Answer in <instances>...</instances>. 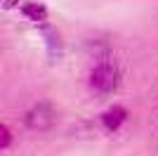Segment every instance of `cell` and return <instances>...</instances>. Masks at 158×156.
<instances>
[{
    "label": "cell",
    "mask_w": 158,
    "mask_h": 156,
    "mask_svg": "<svg viewBox=\"0 0 158 156\" xmlns=\"http://www.w3.org/2000/svg\"><path fill=\"white\" fill-rule=\"evenodd\" d=\"M40 36H43V40H45V50H47V57L52 59V62H57V59H61V54H64V40H61V33L57 26L52 24H45L38 28Z\"/></svg>",
    "instance_id": "5"
},
{
    "label": "cell",
    "mask_w": 158,
    "mask_h": 156,
    "mask_svg": "<svg viewBox=\"0 0 158 156\" xmlns=\"http://www.w3.org/2000/svg\"><path fill=\"white\" fill-rule=\"evenodd\" d=\"M19 14H21V19L28 21V24L33 26H45L50 24V10H47V5L43 2V0H24L19 5Z\"/></svg>",
    "instance_id": "4"
},
{
    "label": "cell",
    "mask_w": 158,
    "mask_h": 156,
    "mask_svg": "<svg viewBox=\"0 0 158 156\" xmlns=\"http://www.w3.org/2000/svg\"><path fill=\"white\" fill-rule=\"evenodd\" d=\"M54 123H57V109L47 99L31 104L24 114V125L31 132H47V130L54 128Z\"/></svg>",
    "instance_id": "2"
},
{
    "label": "cell",
    "mask_w": 158,
    "mask_h": 156,
    "mask_svg": "<svg viewBox=\"0 0 158 156\" xmlns=\"http://www.w3.org/2000/svg\"><path fill=\"white\" fill-rule=\"evenodd\" d=\"M24 2V0H0V5H2V10H19V5Z\"/></svg>",
    "instance_id": "7"
},
{
    "label": "cell",
    "mask_w": 158,
    "mask_h": 156,
    "mask_svg": "<svg viewBox=\"0 0 158 156\" xmlns=\"http://www.w3.org/2000/svg\"><path fill=\"white\" fill-rule=\"evenodd\" d=\"M12 142H14V132L10 123H0V151H10Z\"/></svg>",
    "instance_id": "6"
},
{
    "label": "cell",
    "mask_w": 158,
    "mask_h": 156,
    "mask_svg": "<svg viewBox=\"0 0 158 156\" xmlns=\"http://www.w3.org/2000/svg\"><path fill=\"white\" fill-rule=\"evenodd\" d=\"M85 85L97 99L111 97L120 85V64L111 50H99L85 73Z\"/></svg>",
    "instance_id": "1"
},
{
    "label": "cell",
    "mask_w": 158,
    "mask_h": 156,
    "mask_svg": "<svg viewBox=\"0 0 158 156\" xmlns=\"http://www.w3.org/2000/svg\"><path fill=\"white\" fill-rule=\"evenodd\" d=\"M97 121H99V128L104 130L106 135H118L120 130L127 125V121H130V111L123 104H109L99 114Z\"/></svg>",
    "instance_id": "3"
}]
</instances>
